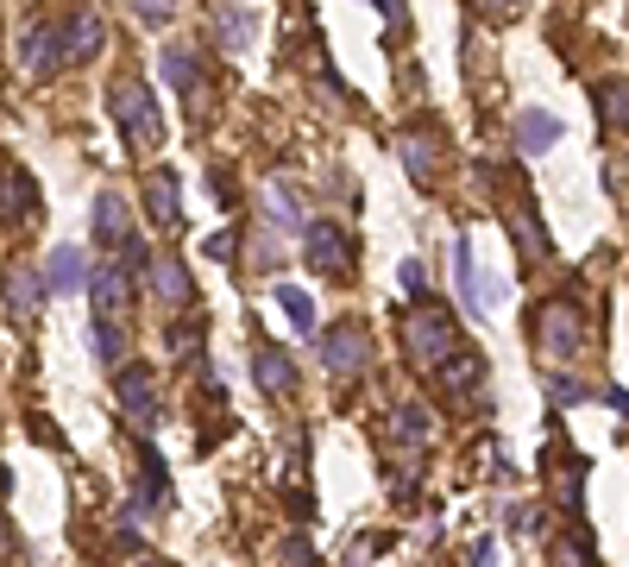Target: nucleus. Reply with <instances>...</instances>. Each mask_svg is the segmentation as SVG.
Wrapping results in <instances>:
<instances>
[{
	"instance_id": "obj_1",
	"label": "nucleus",
	"mask_w": 629,
	"mask_h": 567,
	"mask_svg": "<svg viewBox=\"0 0 629 567\" xmlns=\"http://www.w3.org/2000/svg\"><path fill=\"white\" fill-rule=\"evenodd\" d=\"M403 354H409L416 366L453 360V310H441V303L416 297V310L403 315Z\"/></svg>"
},
{
	"instance_id": "obj_2",
	"label": "nucleus",
	"mask_w": 629,
	"mask_h": 567,
	"mask_svg": "<svg viewBox=\"0 0 629 567\" xmlns=\"http://www.w3.org/2000/svg\"><path fill=\"white\" fill-rule=\"evenodd\" d=\"M107 114L120 120L126 146H158V139H164V120H158V102H151L145 82H114V95H107Z\"/></svg>"
},
{
	"instance_id": "obj_3",
	"label": "nucleus",
	"mask_w": 629,
	"mask_h": 567,
	"mask_svg": "<svg viewBox=\"0 0 629 567\" xmlns=\"http://www.w3.org/2000/svg\"><path fill=\"white\" fill-rule=\"evenodd\" d=\"M535 340H541L548 360H573L579 340H585V322H579L573 303H541V315H535Z\"/></svg>"
},
{
	"instance_id": "obj_4",
	"label": "nucleus",
	"mask_w": 629,
	"mask_h": 567,
	"mask_svg": "<svg viewBox=\"0 0 629 567\" xmlns=\"http://www.w3.org/2000/svg\"><path fill=\"white\" fill-rule=\"evenodd\" d=\"M20 51H25V70H32V77H45L50 63H63V57H70V20H45V13H38V20L25 26Z\"/></svg>"
},
{
	"instance_id": "obj_5",
	"label": "nucleus",
	"mask_w": 629,
	"mask_h": 567,
	"mask_svg": "<svg viewBox=\"0 0 629 567\" xmlns=\"http://www.w3.org/2000/svg\"><path fill=\"white\" fill-rule=\"evenodd\" d=\"M322 360H327V372H334V379H359V372H365V360H372L365 328H352V322L327 328V335H322Z\"/></svg>"
},
{
	"instance_id": "obj_6",
	"label": "nucleus",
	"mask_w": 629,
	"mask_h": 567,
	"mask_svg": "<svg viewBox=\"0 0 629 567\" xmlns=\"http://www.w3.org/2000/svg\"><path fill=\"white\" fill-rule=\"evenodd\" d=\"M89 228H95V246H101V253H126V240H139V233H132V221H126V202L114 196V189H101V196H95Z\"/></svg>"
},
{
	"instance_id": "obj_7",
	"label": "nucleus",
	"mask_w": 629,
	"mask_h": 567,
	"mask_svg": "<svg viewBox=\"0 0 629 567\" xmlns=\"http://www.w3.org/2000/svg\"><path fill=\"white\" fill-rule=\"evenodd\" d=\"M114 391H120L126 416H132L139 429H158V385H151V372H145V366H126L120 379H114Z\"/></svg>"
},
{
	"instance_id": "obj_8",
	"label": "nucleus",
	"mask_w": 629,
	"mask_h": 567,
	"mask_svg": "<svg viewBox=\"0 0 629 567\" xmlns=\"http://www.w3.org/2000/svg\"><path fill=\"white\" fill-rule=\"evenodd\" d=\"M302 253H308L315 271L334 278V271H347V233L334 228V221H308V228H302Z\"/></svg>"
},
{
	"instance_id": "obj_9",
	"label": "nucleus",
	"mask_w": 629,
	"mask_h": 567,
	"mask_svg": "<svg viewBox=\"0 0 629 567\" xmlns=\"http://www.w3.org/2000/svg\"><path fill=\"white\" fill-rule=\"evenodd\" d=\"M32 208H38V183L25 177L20 164H0V215L7 221H32Z\"/></svg>"
},
{
	"instance_id": "obj_10",
	"label": "nucleus",
	"mask_w": 629,
	"mask_h": 567,
	"mask_svg": "<svg viewBox=\"0 0 629 567\" xmlns=\"http://www.w3.org/2000/svg\"><path fill=\"white\" fill-rule=\"evenodd\" d=\"M151 290L171 303V310H189L196 303V284H189V271H183V258H151Z\"/></svg>"
},
{
	"instance_id": "obj_11",
	"label": "nucleus",
	"mask_w": 629,
	"mask_h": 567,
	"mask_svg": "<svg viewBox=\"0 0 629 567\" xmlns=\"http://www.w3.org/2000/svg\"><path fill=\"white\" fill-rule=\"evenodd\" d=\"M126 271H132V265L120 258V265H101L95 278H89V290H95V310H101V315H120L126 303H132V284H126Z\"/></svg>"
},
{
	"instance_id": "obj_12",
	"label": "nucleus",
	"mask_w": 629,
	"mask_h": 567,
	"mask_svg": "<svg viewBox=\"0 0 629 567\" xmlns=\"http://www.w3.org/2000/svg\"><path fill=\"white\" fill-rule=\"evenodd\" d=\"M45 290H50V284L38 278L32 265H7V310L20 315V322L38 310V303H45Z\"/></svg>"
},
{
	"instance_id": "obj_13",
	"label": "nucleus",
	"mask_w": 629,
	"mask_h": 567,
	"mask_svg": "<svg viewBox=\"0 0 629 567\" xmlns=\"http://www.w3.org/2000/svg\"><path fill=\"white\" fill-rule=\"evenodd\" d=\"M82 278H89V258L75 253V246H57L45 265V284H50V297H70V290H82Z\"/></svg>"
},
{
	"instance_id": "obj_14",
	"label": "nucleus",
	"mask_w": 629,
	"mask_h": 567,
	"mask_svg": "<svg viewBox=\"0 0 629 567\" xmlns=\"http://www.w3.org/2000/svg\"><path fill=\"white\" fill-rule=\"evenodd\" d=\"M252 379H258L265 391H290L296 385V366H290L283 347H252Z\"/></svg>"
},
{
	"instance_id": "obj_15",
	"label": "nucleus",
	"mask_w": 629,
	"mask_h": 567,
	"mask_svg": "<svg viewBox=\"0 0 629 567\" xmlns=\"http://www.w3.org/2000/svg\"><path fill=\"white\" fill-rule=\"evenodd\" d=\"M145 208H151V221H158V228H176V221H183V208H176V177H171V171H151V177H145Z\"/></svg>"
},
{
	"instance_id": "obj_16",
	"label": "nucleus",
	"mask_w": 629,
	"mask_h": 567,
	"mask_svg": "<svg viewBox=\"0 0 629 567\" xmlns=\"http://www.w3.org/2000/svg\"><path fill=\"white\" fill-rule=\"evenodd\" d=\"M516 139H523V152H548V146H560V120L541 114V107H523L516 114Z\"/></svg>"
},
{
	"instance_id": "obj_17",
	"label": "nucleus",
	"mask_w": 629,
	"mask_h": 567,
	"mask_svg": "<svg viewBox=\"0 0 629 567\" xmlns=\"http://www.w3.org/2000/svg\"><path fill=\"white\" fill-rule=\"evenodd\" d=\"M453 278H459V303L466 310H485V290H478V271H473V240L466 233H453Z\"/></svg>"
},
{
	"instance_id": "obj_18",
	"label": "nucleus",
	"mask_w": 629,
	"mask_h": 567,
	"mask_svg": "<svg viewBox=\"0 0 629 567\" xmlns=\"http://www.w3.org/2000/svg\"><path fill=\"white\" fill-rule=\"evenodd\" d=\"M101 45H107L101 13H89V7H70V57H95Z\"/></svg>"
},
{
	"instance_id": "obj_19",
	"label": "nucleus",
	"mask_w": 629,
	"mask_h": 567,
	"mask_svg": "<svg viewBox=\"0 0 629 567\" xmlns=\"http://www.w3.org/2000/svg\"><path fill=\"white\" fill-rule=\"evenodd\" d=\"M434 152H441L434 132H403V171L416 183H434Z\"/></svg>"
},
{
	"instance_id": "obj_20",
	"label": "nucleus",
	"mask_w": 629,
	"mask_h": 567,
	"mask_svg": "<svg viewBox=\"0 0 629 567\" xmlns=\"http://www.w3.org/2000/svg\"><path fill=\"white\" fill-rule=\"evenodd\" d=\"M592 95H598V120H604V127H629V82L624 77L598 82Z\"/></svg>"
},
{
	"instance_id": "obj_21",
	"label": "nucleus",
	"mask_w": 629,
	"mask_h": 567,
	"mask_svg": "<svg viewBox=\"0 0 629 567\" xmlns=\"http://www.w3.org/2000/svg\"><path fill=\"white\" fill-rule=\"evenodd\" d=\"M277 303H283V315H290V328L315 335V297H308V290H296V284H277Z\"/></svg>"
},
{
	"instance_id": "obj_22",
	"label": "nucleus",
	"mask_w": 629,
	"mask_h": 567,
	"mask_svg": "<svg viewBox=\"0 0 629 567\" xmlns=\"http://www.w3.org/2000/svg\"><path fill=\"white\" fill-rule=\"evenodd\" d=\"M214 26H221L226 51H246L252 26H246V13H240V7H233V0H214Z\"/></svg>"
},
{
	"instance_id": "obj_23",
	"label": "nucleus",
	"mask_w": 629,
	"mask_h": 567,
	"mask_svg": "<svg viewBox=\"0 0 629 567\" xmlns=\"http://www.w3.org/2000/svg\"><path fill=\"white\" fill-rule=\"evenodd\" d=\"M89 340H95V360H101V366H120L126 340H120V328H114V315L95 310V328H89Z\"/></svg>"
},
{
	"instance_id": "obj_24",
	"label": "nucleus",
	"mask_w": 629,
	"mask_h": 567,
	"mask_svg": "<svg viewBox=\"0 0 629 567\" xmlns=\"http://www.w3.org/2000/svg\"><path fill=\"white\" fill-rule=\"evenodd\" d=\"M164 82H171V89H183V95H196V51L171 45V51H164Z\"/></svg>"
},
{
	"instance_id": "obj_25",
	"label": "nucleus",
	"mask_w": 629,
	"mask_h": 567,
	"mask_svg": "<svg viewBox=\"0 0 629 567\" xmlns=\"http://www.w3.org/2000/svg\"><path fill=\"white\" fill-rule=\"evenodd\" d=\"M441 379H447L453 391H473L478 379H485V360H478L473 347H459V354H453V366H447V372H441Z\"/></svg>"
},
{
	"instance_id": "obj_26",
	"label": "nucleus",
	"mask_w": 629,
	"mask_h": 567,
	"mask_svg": "<svg viewBox=\"0 0 629 567\" xmlns=\"http://www.w3.org/2000/svg\"><path fill=\"white\" fill-rule=\"evenodd\" d=\"M271 221H277L283 233H302V208L290 202V189H283V183L271 189Z\"/></svg>"
},
{
	"instance_id": "obj_27",
	"label": "nucleus",
	"mask_w": 629,
	"mask_h": 567,
	"mask_svg": "<svg viewBox=\"0 0 629 567\" xmlns=\"http://www.w3.org/2000/svg\"><path fill=\"white\" fill-rule=\"evenodd\" d=\"M132 13H139V26H171L176 0H132Z\"/></svg>"
},
{
	"instance_id": "obj_28",
	"label": "nucleus",
	"mask_w": 629,
	"mask_h": 567,
	"mask_svg": "<svg viewBox=\"0 0 629 567\" xmlns=\"http://www.w3.org/2000/svg\"><path fill=\"white\" fill-rule=\"evenodd\" d=\"M151 498L164 505V461H158V448H145V505Z\"/></svg>"
},
{
	"instance_id": "obj_29",
	"label": "nucleus",
	"mask_w": 629,
	"mask_h": 567,
	"mask_svg": "<svg viewBox=\"0 0 629 567\" xmlns=\"http://www.w3.org/2000/svg\"><path fill=\"white\" fill-rule=\"evenodd\" d=\"M397 436H409V441H422V436H428V416H422V404H403V416H397Z\"/></svg>"
},
{
	"instance_id": "obj_30",
	"label": "nucleus",
	"mask_w": 629,
	"mask_h": 567,
	"mask_svg": "<svg viewBox=\"0 0 629 567\" xmlns=\"http://www.w3.org/2000/svg\"><path fill=\"white\" fill-rule=\"evenodd\" d=\"M473 7L485 20H516V13H523V0H473Z\"/></svg>"
},
{
	"instance_id": "obj_31",
	"label": "nucleus",
	"mask_w": 629,
	"mask_h": 567,
	"mask_svg": "<svg viewBox=\"0 0 629 567\" xmlns=\"http://www.w3.org/2000/svg\"><path fill=\"white\" fill-rule=\"evenodd\" d=\"M554 404H585V397H592V391H585V385H573V379H554Z\"/></svg>"
},
{
	"instance_id": "obj_32",
	"label": "nucleus",
	"mask_w": 629,
	"mask_h": 567,
	"mask_svg": "<svg viewBox=\"0 0 629 567\" xmlns=\"http://www.w3.org/2000/svg\"><path fill=\"white\" fill-rule=\"evenodd\" d=\"M397 284L409 290V297H422V265H416V258H403V265H397Z\"/></svg>"
},
{
	"instance_id": "obj_33",
	"label": "nucleus",
	"mask_w": 629,
	"mask_h": 567,
	"mask_svg": "<svg viewBox=\"0 0 629 567\" xmlns=\"http://www.w3.org/2000/svg\"><path fill=\"white\" fill-rule=\"evenodd\" d=\"M277 555H283V562H315V548H308V542H296V536L277 542Z\"/></svg>"
},
{
	"instance_id": "obj_34",
	"label": "nucleus",
	"mask_w": 629,
	"mask_h": 567,
	"mask_svg": "<svg viewBox=\"0 0 629 567\" xmlns=\"http://www.w3.org/2000/svg\"><path fill=\"white\" fill-rule=\"evenodd\" d=\"M208 258H233V233H214V240H208Z\"/></svg>"
},
{
	"instance_id": "obj_35",
	"label": "nucleus",
	"mask_w": 629,
	"mask_h": 567,
	"mask_svg": "<svg viewBox=\"0 0 629 567\" xmlns=\"http://www.w3.org/2000/svg\"><path fill=\"white\" fill-rule=\"evenodd\" d=\"M13 548H20V536H13V530H7V517H0V555H13Z\"/></svg>"
},
{
	"instance_id": "obj_36",
	"label": "nucleus",
	"mask_w": 629,
	"mask_h": 567,
	"mask_svg": "<svg viewBox=\"0 0 629 567\" xmlns=\"http://www.w3.org/2000/svg\"><path fill=\"white\" fill-rule=\"evenodd\" d=\"M377 7H384V20H397L403 13V0H377Z\"/></svg>"
}]
</instances>
